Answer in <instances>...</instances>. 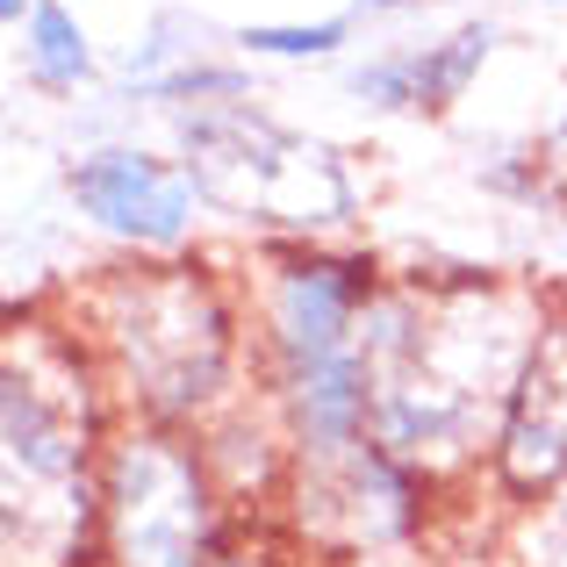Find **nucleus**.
<instances>
[{"label": "nucleus", "instance_id": "4468645a", "mask_svg": "<svg viewBox=\"0 0 567 567\" xmlns=\"http://www.w3.org/2000/svg\"><path fill=\"white\" fill-rule=\"evenodd\" d=\"M496 202H517V208H539L554 194V144H517V152H496L482 173H474Z\"/></svg>", "mask_w": 567, "mask_h": 567}, {"label": "nucleus", "instance_id": "f03ea898", "mask_svg": "<svg viewBox=\"0 0 567 567\" xmlns=\"http://www.w3.org/2000/svg\"><path fill=\"white\" fill-rule=\"evenodd\" d=\"M388 274L395 266L352 237H266L237 259L259 402L280 416L295 460H338L374 439V367L360 352V323Z\"/></svg>", "mask_w": 567, "mask_h": 567}, {"label": "nucleus", "instance_id": "9d476101", "mask_svg": "<svg viewBox=\"0 0 567 567\" xmlns=\"http://www.w3.org/2000/svg\"><path fill=\"white\" fill-rule=\"evenodd\" d=\"M503 51V29L488 14H467V22L439 29V37L416 43H388V51H367L346 65V94L360 101L367 115H453L467 101V86L488 72V58Z\"/></svg>", "mask_w": 567, "mask_h": 567}, {"label": "nucleus", "instance_id": "0eeeda50", "mask_svg": "<svg viewBox=\"0 0 567 567\" xmlns=\"http://www.w3.org/2000/svg\"><path fill=\"white\" fill-rule=\"evenodd\" d=\"M439 496L445 482L367 439L338 460H295L274 532H288L317 567H388L424 554L439 532Z\"/></svg>", "mask_w": 567, "mask_h": 567}, {"label": "nucleus", "instance_id": "6ab92c4d", "mask_svg": "<svg viewBox=\"0 0 567 567\" xmlns=\"http://www.w3.org/2000/svg\"><path fill=\"white\" fill-rule=\"evenodd\" d=\"M554 8H567V0H554Z\"/></svg>", "mask_w": 567, "mask_h": 567}, {"label": "nucleus", "instance_id": "2eb2a0df", "mask_svg": "<svg viewBox=\"0 0 567 567\" xmlns=\"http://www.w3.org/2000/svg\"><path fill=\"white\" fill-rule=\"evenodd\" d=\"M216 567H317V560H309L302 546L288 539V532L251 525V532H245V539H237V546H230V554H223Z\"/></svg>", "mask_w": 567, "mask_h": 567}, {"label": "nucleus", "instance_id": "f8f14e48", "mask_svg": "<svg viewBox=\"0 0 567 567\" xmlns=\"http://www.w3.org/2000/svg\"><path fill=\"white\" fill-rule=\"evenodd\" d=\"M352 37H360L352 14H317V22H245L230 37V51L251 58V65H338V58L352 51Z\"/></svg>", "mask_w": 567, "mask_h": 567}, {"label": "nucleus", "instance_id": "a211bd4d", "mask_svg": "<svg viewBox=\"0 0 567 567\" xmlns=\"http://www.w3.org/2000/svg\"><path fill=\"white\" fill-rule=\"evenodd\" d=\"M388 567H410V560H388Z\"/></svg>", "mask_w": 567, "mask_h": 567}, {"label": "nucleus", "instance_id": "39448f33", "mask_svg": "<svg viewBox=\"0 0 567 567\" xmlns=\"http://www.w3.org/2000/svg\"><path fill=\"white\" fill-rule=\"evenodd\" d=\"M173 152L187 158L208 216L237 223L251 245H266V237H352L367 208L352 158L331 137L280 123L259 101L181 115Z\"/></svg>", "mask_w": 567, "mask_h": 567}, {"label": "nucleus", "instance_id": "20e7f679", "mask_svg": "<svg viewBox=\"0 0 567 567\" xmlns=\"http://www.w3.org/2000/svg\"><path fill=\"white\" fill-rule=\"evenodd\" d=\"M546 317H554V295L532 280H431L424 346L374 381V439L445 488L482 474L488 445H496V416L525 374Z\"/></svg>", "mask_w": 567, "mask_h": 567}, {"label": "nucleus", "instance_id": "f257e3e1", "mask_svg": "<svg viewBox=\"0 0 567 567\" xmlns=\"http://www.w3.org/2000/svg\"><path fill=\"white\" fill-rule=\"evenodd\" d=\"M58 317L101 367L123 416L208 431L259 395L245 280L223 259H109L72 280Z\"/></svg>", "mask_w": 567, "mask_h": 567}, {"label": "nucleus", "instance_id": "ddd939ff", "mask_svg": "<svg viewBox=\"0 0 567 567\" xmlns=\"http://www.w3.org/2000/svg\"><path fill=\"white\" fill-rule=\"evenodd\" d=\"M194 51H208V22H202V14L166 8V14H152V22H144V37L123 51L115 80H123V86H144V80H158L166 65H181V58H194Z\"/></svg>", "mask_w": 567, "mask_h": 567}, {"label": "nucleus", "instance_id": "1a4fd4ad", "mask_svg": "<svg viewBox=\"0 0 567 567\" xmlns=\"http://www.w3.org/2000/svg\"><path fill=\"white\" fill-rule=\"evenodd\" d=\"M482 482L496 488L503 511H539L567 496V302H554L525 374L503 402Z\"/></svg>", "mask_w": 567, "mask_h": 567}, {"label": "nucleus", "instance_id": "dca6fc26", "mask_svg": "<svg viewBox=\"0 0 567 567\" xmlns=\"http://www.w3.org/2000/svg\"><path fill=\"white\" fill-rule=\"evenodd\" d=\"M416 8H431V0H352V22H402Z\"/></svg>", "mask_w": 567, "mask_h": 567}, {"label": "nucleus", "instance_id": "6e6552de", "mask_svg": "<svg viewBox=\"0 0 567 567\" xmlns=\"http://www.w3.org/2000/svg\"><path fill=\"white\" fill-rule=\"evenodd\" d=\"M58 194L80 216V230H94L123 259H181L208 230V202L187 158L144 137H101L72 152L58 173Z\"/></svg>", "mask_w": 567, "mask_h": 567}, {"label": "nucleus", "instance_id": "7ed1b4c3", "mask_svg": "<svg viewBox=\"0 0 567 567\" xmlns=\"http://www.w3.org/2000/svg\"><path fill=\"white\" fill-rule=\"evenodd\" d=\"M123 424L101 367L58 317H14L0 346V554L8 567H94L101 453Z\"/></svg>", "mask_w": 567, "mask_h": 567}, {"label": "nucleus", "instance_id": "9b49d317", "mask_svg": "<svg viewBox=\"0 0 567 567\" xmlns=\"http://www.w3.org/2000/svg\"><path fill=\"white\" fill-rule=\"evenodd\" d=\"M14 58H22V80L51 101H72L86 86H101V51L94 29L65 8V0H37L29 22L14 29Z\"/></svg>", "mask_w": 567, "mask_h": 567}, {"label": "nucleus", "instance_id": "f3484780", "mask_svg": "<svg viewBox=\"0 0 567 567\" xmlns=\"http://www.w3.org/2000/svg\"><path fill=\"white\" fill-rule=\"evenodd\" d=\"M546 144H554V152H567V109H560V123H554V137H546Z\"/></svg>", "mask_w": 567, "mask_h": 567}, {"label": "nucleus", "instance_id": "423d86ee", "mask_svg": "<svg viewBox=\"0 0 567 567\" xmlns=\"http://www.w3.org/2000/svg\"><path fill=\"white\" fill-rule=\"evenodd\" d=\"M251 517L223 488L202 431L123 416L101 453L94 567H216Z\"/></svg>", "mask_w": 567, "mask_h": 567}]
</instances>
